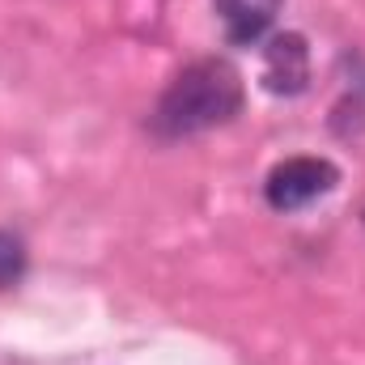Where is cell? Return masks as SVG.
Wrapping results in <instances>:
<instances>
[{
  "label": "cell",
  "mask_w": 365,
  "mask_h": 365,
  "mask_svg": "<svg viewBox=\"0 0 365 365\" xmlns=\"http://www.w3.org/2000/svg\"><path fill=\"white\" fill-rule=\"evenodd\" d=\"M242 110V77L230 60H195L166 86L153 106V136L182 140L230 123Z\"/></svg>",
  "instance_id": "cell-1"
},
{
  "label": "cell",
  "mask_w": 365,
  "mask_h": 365,
  "mask_svg": "<svg viewBox=\"0 0 365 365\" xmlns=\"http://www.w3.org/2000/svg\"><path fill=\"white\" fill-rule=\"evenodd\" d=\"M21 272H26V247H21L17 234H4L0 230V289L17 284Z\"/></svg>",
  "instance_id": "cell-5"
},
{
  "label": "cell",
  "mask_w": 365,
  "mask_h": 365,
  "mask_svg": "<svg viewBox=\"0 0 365 365\" xmlns=\"http://www.w3.org/2000/svg\"><path fill=\"white\" fill-rule=\"evenodd\" d=\"M280 4L284 0H212V9H217V17L225 26V38L234 47H255L272 30Z\"/></svg>",
  "instance_id": "cell-4"
},
{
  "label": "cell",
  "mask_w": 365,
  "mask_h": 365,
  "mask_svg": "<svg viewBox=\"0 0 365 365\" xmlns=\"http://www.w3.org/2000/svg\"><path fill=\"white\" fill-rule=\"evenodd\" d=\"M336 182H340V170L327 158H289V162L272 166L264 195L276 212H297V208L314 204L319 195L336 191Z\"/></svg>",
  "instance_id": "cell-2"
},
{
  "label": "cell",
  "mask_w": 365,
  "mask_h": 365,
  "mask_svg": "<svg viewBox=\"0 0 365 365\" xmlns=\"http://www.w3.org/2000/svg\"><path fill=\"white\" fill-rule=\"evenodd\" d=\"M264 86L272 93H302L310 86V47L302 34H276L264 51Z\"/></svg>",
  "instance_id": "cell-3"
}]
</instances>
